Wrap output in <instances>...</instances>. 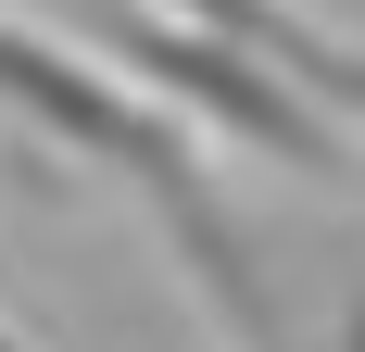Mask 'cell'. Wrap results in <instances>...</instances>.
I'll return each mask as SVG.
<instances>
[{"mask_svg":"<svg viewBox=\"0 0 365 352\" xmlns=\"http://www.w3.org/2000/svg\"><path fill=\"white\" fill-rule=\"evenodd\" d=\"M164 13H189V26L240 38V51H264L277 76H302V88H315L328 113H353V126H365V38L315 26L302 0H164Z\"/></svg>","mask_w":365,"mask_h":352,"instance_id":"obj_3","label":"cell"},{"mask_svg":"<svg viewBox=\"0 0 365 352\" xmlns=\"http://www.w3.org/2000/svg\"><path fill=\"white\" fill-rule=\"evenodd\" d=\"M101 51L139 76V88H164L202 139H240V151H264V164L315 176V189L353 176V139H365V126L328 113L302 76H277L264 51H240V38L189 26V13H126V0H101Z\"/></svg>","mask_w":365,"mask_h":352,"instance_id":"obj_2","label":"cell"},{"mask_svg":"<svg viewBox=\"0 0 365 352\" xmlns=\"http://www.w3.org/2000/svg\"><path fill=\"white\" fill-rule=\"evenodd\" d=\"M0 126L51 139L63 164H101L113 189L151 214V239L177 252L189 302L215 315L227 352H290V327H277V302H264V277H252V227L227 214L215 164H202V126H189L164 88H139L126 63L63 51L38 13H13V0H0Z\"/></svg>","mask_w":365,"mask_h":352,"instance_id":"obj_1","label":"cell"},{"mask_svg":"<svg viewBox=\"0 0 365 352\" xmlns=\"http://www.w3.org/2000/svg\"><path fill=\"white\" fill-rule=\"evenodd\" d=\"M0 352H38V340H26V327H13V315H0Z\"/></svg>","mask_w":365,"mask_h":352,"instance_id":"obj_4","label":"cell"}]
</instances>
